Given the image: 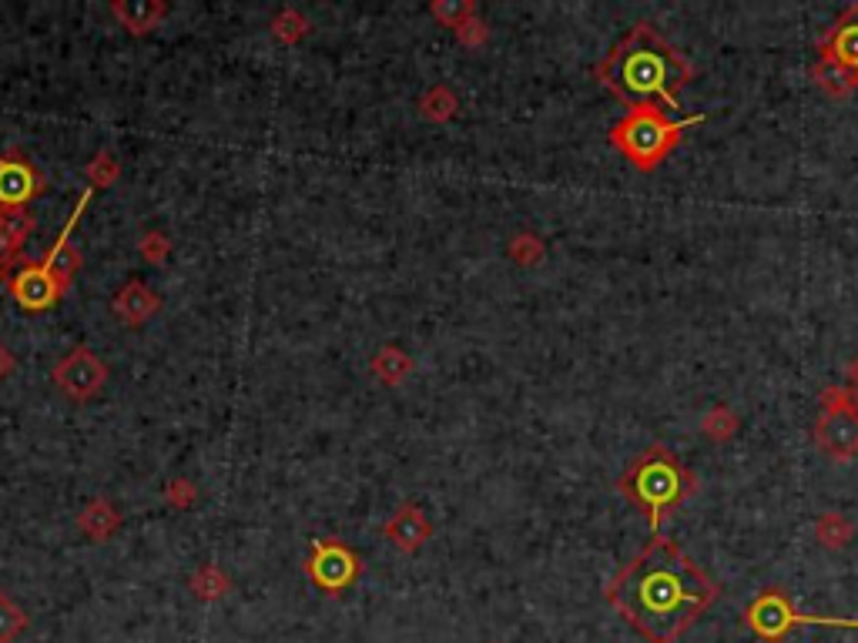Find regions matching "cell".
<instances>
[{
    "instance_id": "cell-5",
    "label": "cell",
    "mask_w": 858,
    "mask_h": 643,
    "mask_svg": "<svg viewBox=\"0 0 858 643\" xmlns=\"http://www.w3.org/2000/svg\"><path fill=\"white\" fill-rule=\"evenodd\" d=\"M818 81L831 91L858 87V8H848L818 48Z\"/></svg>"
},
{
    "instance_id": "cell-10",
    "label": "cell",
    "mask_w": 858,
    "mask_h": 643,
    "mask_svg": "<svg viewBox=\"0 0 858 643\" xmlns=\"http://www.w3.org/2000/svg\"><path fill=\"white\" fill-rule=\"evenodd\" d=\"M11 295L18 299L21 309L28 312H48L61 302L64 289L58 286V279L51 276V269L44 262H28L14 279H11Z\"/></svg>"
},
{
    "instance_id": "cell-20",
    "label": "cell",
    "mask_w": 858,
    "mask_h": 643,
    "mask_svg": "<svg viewBox=\"0 0 858 643\" xmlns=\"http://www.w3.org/2000/svg\"><path fill=\"white\" fill-rule=\"evenodd\" d=\"M165 499L175 502L178 509H188V506L195 502V486H192L188 479H172L168 489H165Z\"/></svg>"
},
{
    "instance_id": "cell-13",
    "label": "cell",
    "mask_w": 858,
    "mask_h": 643,
    "mask_svg": "<svg viewBox=\"0 0 858 643\" xmlns=\"http://www.w3.org/2000/svg\"><path fill=\"white\" fill-rule=\"evenodd\" d=\"M111 14L132 34H152L168 18V4L165 0H114Z\"/></svg>"
},
{
    "instance_id": "cell-7",
    "label": "cell",
    "mask_w": 858,
    "mask_h": 643,
    "mask_svg": "<svg viewBox=\"0 0 858 643\" xmlns=\"http://www.w3.org/2000/svg\"><path fill=\"white\" fill-rule=\"evenodd\" d=\"M798 623H818V626H855L858 620H835V616H812V613H798L795 606H788V600L782 593H765L748 606V626L765 636V640H782V633L788 626Z\"/></svg>"
},
{
    "instance_id": "cell-15",
    "label": "cell",
    "mask_w": 858,
    "mask_h": 643,
    "mask_svg": "<svg viewBox=\"0 0 858 643\" xmlns=\"http://www.w3.org/2000/svg\"><path fill=\"white\" fill-rule=\"evenodd\" d=\"M38 231V215L31 208H0V235H8L14 245L24 248V241Z\"/></svg>"
},
{
    "instance_id": "cell-19",
    "label": "cell",
    "mask_w": 858,
    "mask_h": 643,
    "mask_svg": "<svg viewBox=\"0 0 858 643\" xmlns=\"http://www.w3.org/2000/svg\"><path fill=\"white\" fill-rule=\"evenodd\" d=\"M138 251L145 255V262L162 266L168 259V251H172V241L162 231H145V238L138 241Z\"/></svg>"
},
{
    "instance_id": "cell-23",
    "label": "cell",
    "mask_w": 858,
    "mask_h": 643,
    "mask_svg": "<svg viewBox=\"0 0 858 643\" xmlns=\"http://www.w3.org/2000/svg\"><path fill=\"white\" fill-rule=\"evenodd\" d=\"M0 279H4V269H0Z\"/></svg>"
},
{
    "instance_id": "cell-12",
    "label": "cell",
    "mask_w": 858,
    "mask_h": 643,
    "mask_svg": "<svg viewBox=\"0 0 858 643\" xmlns=\"http://www.w3.org/2000/svg\"><path fill=\"white\" fill-rule=\"evenodd\" d=\"M111 309L121 322L135 329V325H145L162 309V295L152 286H145L142 279H132L114 292Z\"/></svg>"
},
{
    "instance_id": "cell-2",
    "label": "cell",
    "mask_w": 858,
    "mask_h": 643,
    "mask_svg": "<svg viewBox=\"0 0 858 643\" xmlns=\"http://www.w3.org/2000/svg\"><path fill=\"white\" fill-rule=\"evenodd\" d=\"M597 74L631 107H674L678 87L691 81L688 61L648 24H638L610 51Z\"/></svg>"
},
{
    "instance_id": "cell-11",
    "label": "cell",
    "mask_w": 858,
    "mask_h": 643,
    "mask_svg": "<svg viewBox=\"0 0 858 643\" xmlns=\"http://www.w3.org/2000/svg\"><path fill=\"white\" fill-rule=\"evenodd\" d=\"M91 195H94V188H87L81 198H77V205H74V211H71V218H68V225L61 228V238L48 248V255H44V266L51 269V276L58 279V286L68 292L71 289V279L77 276V269H81V251L74 248V241H71V235H74V225L81 221V215H84V208H87V201H91Z\"/></svg>"
},
{
    "instance_id": "cell-4",
    "label": "cell",
    "mask_w": 858,
    "mask_h": 643,
    "mask_svg": "<svg viewBox=\"0 0 858 643\" xmlns=\"http://www.w3.org/2000/svg\"><path fill=\"white\" fill-rule=\"evenodd\" d=\"M684 127H688V121L684 124L668 121L658 107H634L614 132H610V142H614L638 168H651L674 148Z\"/></svg>"
},
{
    "instance_id": "cell-6",
    "label": "cell",
    "mask_w": 858,
    "mask_h": 643,
    "mask_svg": "<svg viewBox=\"0 0 858 643\" xmlns=\"http://www.w3.org/2000/svg\"><path fill=\"white\" fill-rule=\"evenodd\" d=\"M51 382L58 385V390L74 400V403H87L94 400L104 382H107V365L87 349V345H77L71 349L54 369H51Z\"/></svg>"
},
{
    "instance_id": "cell-17",
    "label": "cell",
    "mask_w": 858,
    "mask_h": 643,
    "mask_svg": "<svg viewBox=\"0 0 858 643\" xmlns=\"http://www.w3.org/2000/svg\"><path fill=\"white\" fill-rule=\"evenodd\" d=\"M228 577H225V570L221 567H215V563H208V567H201L195 577H192V593L198 597V600H221L225 593H228Z\"/></svg>"
},
{
    "instance_id": "cell-9",
    "label": "cell",
    "mask_w": 858,
    "mask_h": 643,
    "mask_svg": "<svg viewBox=\"0 0 858 643\" xmlns=\"http://www.w3.org/2000/svg\"><path fill=\"white\" fill-rule=\"evenodd\" d=\"M306 570H309V577H312L316 587H322L325 593H339V590H345V587L355 580L359 563H355V557H352L342 543L325 540V543H316V550H312Z\"/></svg>"
},
{
    "instance_id": "cell-22",
    "label": "cell",
    "mask_w": 858,
    "mask_h": 643,
    "mask_svg": "<svg viewBox=\"0 0 858 643\" xmlns=\"http://www.w3.org/2000/svg\"><path fill=\"white\" fill-rule=\"evenodd\" d=\"M14 369H18V359L11 355V349H8V345H0V378H8Z\"/></svg>"
},
{
    "instance_id": "cell-8",
    "label": "cell",
    "mask_w": 858,
    "mask_h": 643,
    "mask_svg": "<svg viewBox=\"0 0 858 643\" xmlns=\"http://www.w3.org/2000/svg\"><path fill=\"white\" fill-rule=\"evenodd\" d=\"M44 175L21 148L0 155V208H28L44 195Z\"/></svg>"
},
{
    "instance_id": "cell-18",
    "label": "cell",
    "mask_w": 858,
    "mask_h": 643,
    "mask_svg": "<svg viewBox=\"0 0 858 643\" xmlns=\"http://www.w3.org/2000/svg\"><path fill=\"white\" fill-rule=\"evenodd\" d=\"M87 178H91V185H94V188H107V185H114V182H117V162H114V155L97 152V158L87 165Z\"/></svg>"
},
{
    "instance_id": "cell-21",
    "label": "cell",
    "mask_w": 858,
    "mask_h": 643,
    "mask_svg": "<svg viewBox=\"0 0 858 643\" xmlns=\"http://www.w3.org/2000/svg\"><path fill=\"white\" fill-rule=\"evenodd\" d=\"M276 34H279L282 41H296V38L302 34V18H299V14H292V11L279 14V21H276Z\"/></svg>"
},
{
    "instance_id": "cell-16",
    "label": "cell",
    "mask_w": 858,
    "mask_h": 643,
    "mask_svg": "<svg viewBox=\"0 0 858 643\" xmlns=\"http://www.w3.org/2000/svg\"><path fill=\"white\" fill-rule=\"evenodd\" d=\"M28 626H31V616L21 610V603L0 590V643H14Z\"/></svg>"
},
{
    "instance_id": "cell-14",
    "label": "cell",
    "mask_w": 858,
    "mask_h": 643,
    "mask_svg": "<svg viewBox=\"0 0 858 643\" xmlns=\"http://www.w3.org/2000/svg\"><path fill=\"white\" fill-rule=\"evenodd\" d=\"M77 527L87 540L104 543L121 530V512L114 509V502L107 499H91L81 512H77Z\"/></svg>"
},
{
    "instance_id": "cell-1",
    "label": "cell",
    "mask_w": 858,
    "mask_h": 643,
    "mask_svg": "<svg viewBox=\"0 0 858 643\" xmlns=\"http://www.w3.org/2000/svg\"><path fill=\"white\" fill-rule=\"evenodd\" d=\"M607 600L648 643H678L717 600V583L678 543L654 533L610 580Z\"/></svg>"
},
{
    "instance_id": "cell-3",
    "label": "cell",
    "mask_w": 858,
    "mask_h": 643,
    "mask_svg": "<svg viewBox=\"0 0 858 643\" xmlns=\"http://www.w3.org/2000/svg\"><path fill=\"white\" fill-rule=\"evenodd\" d=\"M621 489L641 512H648V520L658 527L668 509L681 506L694 492V476L671 449L651 446L628 466V473L621 479Z\"/></svg>"
}]
</instances>
